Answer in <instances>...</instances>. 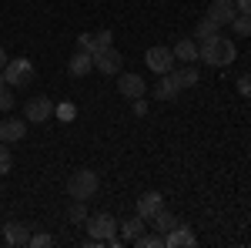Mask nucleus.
I'll list each match as a JSON object with an SVG mask.
<instances>
[{
  "label": "nucleus",
  "instance_id": "f257e3e1",
  "mask_svg": "<svg viewBox=\"0 0 251 248\" xmlns=\"http://www.w3.org/2000/svg\"><path fill=\"white\" fill-rule=\"evenodd\" d=\"M234 57H238V47H234L231 37H208L198 44V60H204V64H211V67H228V64H234Z\"/></svg>",
  "mask_w": 251,
  "mask_h": 248
},
{
  "label": "nucleus",
  "instance_id": "f03ea898",
  "mask_svg": "<svg viewBox=\"0 0 251 248\" xmlns=\"http://www.w3.org/2000/svg\"><path fill=\"white\" fill-rule=\"evenodd\" d=\"M84 225H87V235H91V238H87V245H107V242L117 235V221L107 215V211L87 215V221H84Z\"/></svg>",
  "mask_w": 251,
  "mask_h": 248
},
{
  "label": "nucleus",
  "instance_id": "7ed1b4c3",
  "mask_svg": "<svg viewBox=\"0 0 251 248\" xmlns=\"http://www.w3.org/2000/svg\"><path fill=\"white\" fill-rule=\"evenodd\" d=\"M97 188H100V178H97V171H91V168H80V171H74L67 178V194L77 198V201L94 198Z\"/></svg>",
  "mask_w": 251,
  "mask_h": 248
},
{
  "label": "nucleus",
  "instance_id": "20e7f679",
  "mask_svg": "<svg viewBox=\"0 0 251 248\" xmlns=\"http://www.w3.org/2000/svg\"><path fill=\"white\" fill-rule=\"evenodd\" d=\"M3 81H7L10 87H27V84L34 81V64H30L27 57L7 60V67H3Z\"/></svg>",
  "mask_w": 251,
  "mask_h": 248
},
{
  "label": "nucleus",
  "instance_id": "39448f33",
  "mask_svg": "<svg viewBox=\"0 0 251 248\" xmlns=\"http://www.w3.org/2000/svg\"><path fill=\"white\" fill-rule=\"evenodd\" d=\"M144 64L154 71V74H171L174 71V64H177V57H174V51L171 47H148V54H144Z\"/></svg>",
  "mask_w": 251,
  "mask_h": 248
},
{
  "label": "nucleus",
  "instance_id": "423d86ee",
  "mask_svg": "<svg viewBox=\"0 0 251 248\" xmlns=\"http://www.w3.org/2000/svg\"><path fill=\"white\" fill-rule=\"evenodd\" d=\"M24 117L30 121V124H44V121H50L54 117V101L47 94H37L27 101V108H24Z\"/></svg>",
  "mask_w": 251,
  "mask_h": 248
},
{
  "label": "nucleus",
  "instance_id": "0eeeda50",
  "mask_svg": "<svg viewBox=\"0 0 251 248\" xmlns=\"http://www.w3.org/2000/svg\"><path fill=\"white\" fill-rule=\"evenodd\" d=\"M117 91L127 97V101H134V97L148 94V84H144V77H141V74H127V71H121V74H117Z\"/></svg>",
  "mask_w": 251,
  "mask_h": 248
},
{
  "label": "nucleus",
  "instance_id": "6e6552de",
  "mask_svg": "<svg viewBox=\"0 0 251 248\" xmlns=\"http://www.w3.org/2000/svg\"><path fill=\"white\" fill-rule=\"evenodd\" d=\"M121 64H124V57L117 54L114 47H107V51L94 54V71H100L104 77H117V74H121Z\"/></svg>",
  "mask_w": 251,
  "mask_h": 248
},
{
  "label": "nucleus",
  "instance_id": "1a4fd4ad",
  "mask_svg": "<svg viewBox=\"0 0 251 248\" xmlns=\"http://www.w3.org/2000/svg\"><path fill=\"white\" fill-rule=\"evenodd\" d=\"M111 30H97V34H80L77 37V51H87V54H100L111 47Z\"/></svg>",
  "mask_w": 251,
  "mask_h": 248
},
{
  "label": "nucleus",
  "instance_id": "9d476101",
  "mask_svg": "<svg viewBox=\"0 0 251 248\" xmlns=\"http://www.w3.org/2000/svg\"><path fill=\"white\" fill-rule=\"evenodd\" d=\"M24 134H27V121L24 117H3L0 121V141L3 144H17Z\"/></svg>",
  "mask_w": 251,
  "mask_h": 248
},
{
  "label": "nucleus",
  "instance_id": "9b49d317",
  "mask_svg": "<svg viewBox=\"0 0 251 248\" xmlns=\"http://www.w3.org/2000/svg\"><path fill=\"white\" fill-rule=\"evenodd\" d=\"M164 208V198H161V191H144L141 198H137V215L144 218V221H151L157 211Z\"/></svg>",
  "mask_w": 251,
  "mask_h": 248
},
{
  "label": "nucleus",
  "instance_id": "f8f14e48",
  "mask_svg": "<svg viewBox=\"0 0 251 248\" xmlns=\"http://www.w3.org/2000/svg\"><path fill=\"white\" fill-rule=\"evenodd\" d=\"M238 14V7H234V0H214L211 7H208V17L218 24V27H228Z\"/></svg>",
  "mask_w": 251,
  "mask_h": 248
},
{
  "label": "nucleus",
  "instance_id": "ddd939ff",
  "mask_svg": "<svg viewBox=\"0 0 251 248\" xmlns=\"http://www.w3.org/2000/svg\"><path fill=\"white\" fill-rule=\"evenodd\" d=\"M3 242H7L10 248L30 245V228H27V225H20V221H7V225H3Z\"/></svg>",
  "mask_w": 251,
  "mask_h": 248
},
{
  "label": "nucleus",
  "instance_id": "4468645a",
  "mask_svg": "<svg viewBox=\"0 0 251 248\" xmlns=\"http://www.w3.org/2000/svg\"><path fill=\"white\" fill-rule=\"evenodd\" d=\"M191 245H198V235L188 225H177L174 231L164 235V248H191Z\"/></svg>",
  "mask_w": 251,
  "mask_h": 248
},
{
  "label": "nucleus",
  "instance_id": "2eb2a0df",
  "mask_svg": "<svg viewBox=\"0 0 251 248\" xmlns=\"http://www.w3.org/2000/svg\"><path fill=\"white\" fill-rule=\"evenodd\" d=\"M177 94H181V87L174 84V77L171 74H157V84L151 87V97H154V101H174Z\"/></svg>",
  "mask_w": 251,
  "mask_h": 248
},
{
  "label": "nucleus",
  "instance_id": "dca6fc26",
  "mask_svg": "<svg viewBox=\"0 0 251 248\" xmlns=\"http://www.w3.org/2000/svg\"><path fill=\"white\" fill-rule=\"evenodd\" d=\"M94 71V54H87V51H77L74 57H71V64H67V74L71 77H84Z\"/></svg>",
  "mask_w": 251,
  "mask_h": 248
},
{
  "label": "nucleus",
  "instance_id": "f3484780",
  "mask_svg": "<svg viewBox=\"0 0 251 248\" xmlns=\"http://www.w3.org/2000/svg\"><path fill=\"white\" fill-rule=\"evenodd\" d=\"M171 51H174V57H177V64H194L198 60V44L191 37H181Z\"/></svg>",
  "mask_w": 251,
  "mask_h": 248
},
{
  "label": "nucleus",
  "instance_id": "a211bd4d",
  "mask_svg": "<svg viewBox=\"0 0 251 248\" xmlns=\"http://www.w3.org/2000/svg\"><path fill=\"white\" fill-rule=\"evenodd\" d=\"M177 225H181V221H177V218H174V215H171L168 208H161V211L154 215V218H151V228H154L157 235H168V231H174Z\"/></svg>",
  "mask_w": 251,
  "mask_h": 248
},
{
  "label": "nucleus",
  "instance_id": "6ab92c4d",
  "mask_svg": "<svg viewBox=\"0 0 251 248\" xmlns=\"http://www.w3.org/2000/svg\"><path fill=\"white\" fill-rule=\"evenodd\" d=\"M171 77H174V84H177L181 91H188V87L198 84V67H191V64H188V67H174Z\"/></svg>",
  "mask_w": 251,
  "mask_h": 248
},
{
  "label": "nucleus",
  "instance_id": "aec40b11",
  "mask_svg": "<svg viewBox=\"0 0 251 248\" xmlns=\"http://www.w3.org/2000/svg\"><path fill=\"white\" fill-rule=\"evenodd\" d=\"M144 225H148V221H144L141 215H134V218H127V221L121 225V242H134L137 235L144 231Z\"/></svg>",
  "mask_w": 251,
  "mask_h": 248
},
{
  "label": "nucleus",
  "instance_id": "412c9836",
  "mask_svg": "<svg viewBox=\"0 0 251 248\" xmlns=\"http://www.w3.org/2000/svg\"><path fill=\"white\" fill-rule=\"evenodd\" d=\"M228 27L234 30V37H251V14H234Z\"/></svg>",
  "mask_w": 251,
  "mask_h": 248
},
{
  "label": "nucleus",
  "instance_id": "4be33fe9",
  "mask_svg": "<svg viewBox=\"0 0 251 248\" xmlns=\"http://www.w3.org/2000/svg\"><path fill=\"white\" fill-rule=\"evenodd\" d=\"M218 24H214L211 17H204V20H198V27H194V37L198 40H208V37H218Z\"/></svg>",
  "mask_w": 251,
  "mask_h": 248
},
{
  "label": "nucleus",
  "instance_id": "5701e85b",
  "mask_svg": "<svg viewBox=\"0 0 251 248\" xmlns=\"http://www.w3.org/2000/svg\"><path fill=\"white\" fill-rule=\"evenodd\" d=\"M67 218H71L74 225H84V221H87V201L71 198V211H67Z\"/></svg>",
  "mask_w": 251,
  "mask_h": 248
},
{
  "label": "nucleus",
  "instance_id": "b1692460",
  "mask_svg": "<svg viewBox=\"0 0 251 248\" xmlns=\"http://www.w3.org/2000/svg\"><path fill=\"white\" fill-rule=\"evenodd\" d=\"M134 245L137 248H164V235H144V231H141V235H137L134 238Z\"/></svg>",
  "mask_w": 251,
  "mask_h": 248
},
{
  "label": "nucleus",
  "instance_id": "393cba45",
  "mask_svg": "<svg viewBox=\"0 0 251 248\" xmlns=\"http://www.w3.org/2000/svg\"><path fill=\"white\" fill-rule=\"evenodd\" d=\"M54 114H57V121H64V124H71V121L77 117V108H74L71 101H64V104H57V108H54Z\"/></svg>",
  "mask_w": 251,
  "mask_h": 248
},
{
  "label": "nucleus",
  "instance_id": "a878e982",
  "mask_svg": "<svg viewBox=\"0 0 251 248\" xmlns=\"http://www.w3.org/2000/svg\"><path fill=\"white\" fill-rule=\"evenodd\" d=\"M10 168H14V154H10V148L0 141V178H3V174H10Z\"/></svg>",
  "mask_w": 251,
  "mask_h": 248
},
{
  "label": "nucleus",
  "instance_id": "bb28decb",
  "mask_svg": "<svg viewBox=\"0 0 251 248\" xmlns=\"http://www.w3.org/2000/svg\"><path fill=\"white\" fill-rule=\"evenodd\" d=\"M14 108V91H10V84H0V111L7 114Z\"/></svg>",
  "mask_w": 251,
  "mask_h": 248
},
{
  "label": "nucleus",
  "instance_id": "cd10ccee",
  "mask_svg": "<svg viewBox=\"0 0 251 248\" xmlns=\"http://www.w3.org/2000/svg\"><path fill=\"white\" fill-rule=\"evenodd\" d=\"M50 245H54L50 235H44V231L40 235H30V248H50Z\"/></svg>",
  "mask_w": 251,
  "mask_h": 248
},
{
  "label": "nucleus",
  "instance_id": "c85d7f7f",
  "mask_svg": "<svg viewBox=\"0 0 251 248\" xmlns=\"http://www.w3.org/2000/svg\"><path fill=\"white\" fill-rule=\"evenodd\" d=\"M238 91H241V97H248V101H251V74L238 77Z\"/></svg>",
  "mask_w": 251,
  "mask_h": 248
},
{
  "label": "nucleus",
  "instance_id": "c756f323",
  "mask_svg": "<svg viewBox=\"0 0 251 248\" xmlns=\"http://www.w3.org/2000/svg\"><path fill=\"white\" fill-rule=\"evenodd\" d=\"M131 104H134V114L137 117H148V101H144V97H134Z\"/></svg>",
  "mask_w": 251,
  "mask_h": 248
},
{
  "label": "nucleus",
  "instance_id": "7c9ffc66",
  "mask_svg": "<svg viewBox=\"0 0 251 248\" xmlns=\"http://www.w3.org/2000/svg\"><path fill=\"white\" fill-rule=\"evenodd\" d=\"M234 7H238V14H251V0H234Z\"/></svg>",
  "mask_w": 251,
  "mask_h": 248
},
{
  "label": "nucleus",
  "instance_id": "2f4dec72",
  "mask_svg": "<svg viewBox=\"0 0 251 248\" xmlns=\"http://www.w3.org/2000/svg\"><path fill=\"white\" fill-rule=\"evenodd\" d=\"M7 60H10V57H7V51H3V47H0V71H3V67H7Z\"/></svg>",
  "mask_w": 251,
  "mask_h": 248
},
{
  "label": "nucleus",
  "instance_id": "473e14b6",
  "mask_svg": "<svg viewBox=\"0 0 251 248\" xmlns=\"http://www.w3.org/2000/svg\"><path fill=\"white\" fill-rule=\"evenodd\" d=\"M0 84H7V81H3V71H0Z\"/></svg>",
  "mask_w": 251,
  "mask_h": 248
}]
</instances>
